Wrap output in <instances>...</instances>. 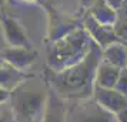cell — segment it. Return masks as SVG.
Returning a JSON list of instances; mask_svg holds the SVG:
<instances>
[{"label":"cell","mask_w":127,"mask_h":122,"mask_svg":"<svg viewBox=\"0 0 127 122\" xmlns=\"http://www.w3.org/2000/svg\"><path fill=\"white\" fill-rule=\"evenodd\" d=\"M106 1H107L113 9H114L116 12H119L121 7L127 6V0H106Z\"/></svg>","instance_id":"obj_18"},{"label":"cell","mask_w":127,"mask_h":122,"mask_svg":"<svg viewBox=\"0 0 127 122\" xmlns=\"http://www.w3.org/2000/svg\"><path fill=\"white\" fill-rule=\"evenodd\" d=\"M50 88V87H49ZM67 101L63 99L60 95L49 89L46 109L43 114L40 122H66L67 119Z\"/></svg>","instance_id":"obj_11"},{"label":"cell","mask_w":127,"mask_h":122,"mask_svg":"<svg viewBox=\"0 0 127 122\" xmlns=\"http://www.w3.org/2000/svg\"><path fill=\"white\" fill-rule=\"evenodd\" d=\"M0 122H16V118H14V114H13L9 101L0 104Z\"/></svg>","instance_id":"obj_16"},{"label":"cell","mask_w":127,"mask_h":122,"mask_svg":"<svg viewBox=\"0 0 127 122\" xmlns=\"http://www.w3.org/2000/svg\"><path fill=\"white\" fill-rule=\"evenodd\" d=\"M14 3H22V4H36L40 3L41 0H13Z\"/></svg>","instance_id":"obj_22"},{"label":"cell","mask_w":127,"mask_h":122,"mask_svg":"<svg viewBox=\"0 0 127 122\" xmlns=\"http://www.w3.org/2000/svg\"><path fill=\"white\" fill-rule=\"evenodd\" d=\"M4 14V0H0V17Z\"/></svg>","instance_id":"obj_23"},{"label":"cell","mask_w":127,"mask_h":122,"mask_svg":"<svg viewBox=\"0 0 127 122\" xmlns=\"http://www.w3.org/2000/svg\"><path fill=\"white\" fill-rule=\"evenodd\" d=\"M66 122H117L116 115L104 109L93 97L67 105Z\"/></svg>","instance_id":"obj_4"},{"label":"cell","mask_w":127,"mask_h":122,"mask_svg":"<svg viewBox=\"0 0 127 122\" xmlns=\"http://www.w3.org/2000/svg\"><path fill=\"white\" fill-rule=\"evenodd\" d=\"M117 18H124V20H127V6L121 7L120 10L117 12Z\"/></svg>","instance_id":"obj_21"},{"label":"cell","mask_w":127,"mask_h":122,"mask_svg":"<svg viewBox=\"0 0 127 122\" xmlns=\"http://www.w3.org/2000/svg\"><path fill=\"white\" fill-rule=\"evenodd\" d=\"M83 27L87 31L89 37L96 44H98L101 48L113 44L116 41H120L117 38V35H116L113 26H107V24H103L100 21H97L89 12L83 17Z\"/></svg>","instance_id":"obj_6"},{"label":"cell","mask_w":127,"mask_h":122,"mask_svg":"<svg viewBox=\"0 0 127 122\" xmlns=\"http://www.w3.org/2000/svg\"><path fill=\"white\" fill-rule=\"evenodd\" d=\"M114 27V33L117 35V38L120 41L127 43V20L124 18H117L116 23L113 24Z\"/></svg>","instance_id":"obj_15"},{"label":"cell","mask_w":127,"mask_h":122,"mask_svg":"<svg viewBox=\"0 0 127 122\" xmlns=\"http://www.w3.org/2000/svg\"><path fill=\"white\" fill-rule=\"evenodd\" d=\"M9 97H10V92L6 91V89H3V88H0V104L1 102H7Z\"/></svg>","instance_id":"obj_20"},{"label":"cell","mask_w":127,"mask_h":122,"mask_svg":"<svg viewBox=\"0 0 127 122\" xmlns=\"http://www.w3.org/2000/svg\"><path fill=\"white\" fill-rule=\"evenodd\" d=\"M114 88L117 91H120L123 95L127 97V67L120 70V74H119V78H117Z\"/></svg>","instance_id":"obj_17"},{"label":"cell","mask_w":127,"mask_h":122,"mask_svg":"<svg viewBox=\"0 0 127 122\" xmlns=\"http://www.w3.org/2000/svg\"><path fill=\"white\" fill-rule=\"evenodd\" d=\"M103 60L119 68L127 67V43L116 41L103 48Z\"/></svg>","instance_id":"obj_12"},{"label":"cell","mask_w":127,"mask_h":122,"mask_svg":"<svg viewBox=\"0 0 127 122\" xmlns=\"http://www.w3.org/2000/svg\"><path fill=\"white\" fill-rule=\"evenodd\" d=\"M1 58L6 60L7 63H10L12 65H14L19 70L26 71L36 61L37 52L34 50H32V47H10V46H7L3 50V52H1Z\"/></svg>","instance_id":"obj_9"},{"label":"cell","mask_w":127,"mask_h":122,"mask_svg":"<svg viewBox=\"0 0 127 122\" xmlns=\"http://www.w3.org/2000/svg\"><path fill=\"white\" fill-rule=\"evenodd\" d=\"M116 121L117 122H127V106L116 114Z\"/></svg>","instance_id":"obj_19"},{"label":"cell","mask_w":127,"mask_h":122,"mask_svg":"<svg viewBox=\"0 0 127 122\" xmlns=\"http://www.w3.org/2000/svg\"><path fill=\"white\" fill-rule=\"evenodd\" d=\"M27 78H30V75L26 74V71L19 70L6 60L0 58V88L12 92Z\"/></svg>","instance_id":"obj_10"},{"label":"cell","mask_w":127,"mask_h":122,"mask_svg":"<svg viewBox=\"0 0 127 122\" xmlns=\"http://www.w3.org/2000/svg\"><path fill=\"white\" fill-rule=\"evenodd\" d=\"M47 12H49V26H47V40L56 41L63 38L64 35L71 33L73 30L79 29L83 26V20L77 16H71L67 13L59 12L57 9L47 6Z\"/></svg>","instance_id":"obj_5"},{"label":"cell","mask_w":127,"mask_h":122,"mask_svg":"<svg viewBox=\"0 0 127 122\" xmlns=\"http://www.w3.org/2000/svg\"><path fill=\"white\" fill-rule=\"evenodd\" d=\"M90 44L92 38L89 37L83 26L73 30L63 38L52 41L46 57L47 68L50 71L59 72L66 70L67 67L77 64L87 55Z\"/></svg>","instance_id":"obj_3"},{"label":"cell","mask_w":127,"mask_h":122,"mask_svg":"<svg viewBox=\"0 0 127 122\" xmlns=\"http://www.w3.org/2000/svg\"><path fill=\"white\" fill-rule=\"evenodd\" d=\"M1 23V31H3V38L10 47H32L30 38L27 37V33L22 24L17 20L9 17V16H1L0 17Z\"/></svg>","instance_id":"obj_8"},{"label":"cell","mask_w":127,"mask_h":122,"mask_svg":"<svg viewBox=\"0 0 127 122\" xmlns=\"http://www.w3.org/2000/svg\"><path fill=\"white\" fill-rule=\"evenodd\" d=\"M47 82L27 78L14 91L10 92L9 104L16 122H40L46 109L49 97Z\"/></svg>","instance_id":"obj_2"},{"label":"cell","mask_w":127,"mask_h":122,"mask_svg":"<svg viewBox=\"0 0 127 122\" xmlns=\"http://www.w3.org/2000/svg\"><path fill=\"white\" fill-rule=\"evenodd\" d=\"M120 70L121 68L101 60L97 67V71H96V85L104 88H114Z\"/></svg>","instance_id":"obj_13"},{"label":"cell","mask_w":127,"mask_h":122,"mask_svg":"<svg viewBox=\"0 0 127 122\" xmlns=\"http://www.w3.org/2000/svg\"><path fill=\"white\" fill-rule=\"evenodd\" d=\"M0 37H3V31H1V23H0Z\"/></svg>","instance_id":"obj_24"},{"label":"cell","mask_w":127,"mask_h":122,"mask_svg":"<svg viewBox=\"0 0 127 122\" xmlns=\"http://www.w3.org/2000/svg\"><path fill=\"white\" fill-rule=\"evenodd\" d=\"M93 99L100 104L104 109H107L111 114H117L119 111L127 106V97L123 95L120 91H117L116 88H104L94 85L93 89Z\"/></svg>","instance_id":"obj_7"},{"label":"cell","mask_w":127,"mask_h":122,"mask_svg":"<svg viewBox=\"0 0 127 122\" xmlns=\"http://www.w3.org/2000/svg\"><path fill=\"white\" fill-rule=\"evenodd\" d=\"M103 60V48L92 40L87 55L77 64L54 72L49 70L44 81L54 92L67 102L90 98L96 85V71Z\"/></svg>","instance_id":"obj_1"},{"label":"cell","mask_w":127,"mask_h":122,"mask_svg":"<svg viewBox=\"0 0 127 122\" xmlns=\"http://www.w3.org/2000/svg\"><path fill=\"white\" fill-rule=\"evenodd\" d=\"M89 13L97 21L107 24V26H113L116 23V20H117V12L106 0H96L92 4V7L89 9Z\"/></svg>","instance_id":"obj_14"}]
</instances>
